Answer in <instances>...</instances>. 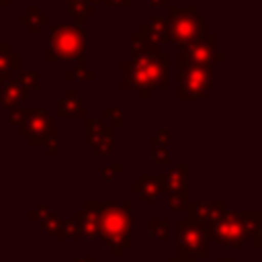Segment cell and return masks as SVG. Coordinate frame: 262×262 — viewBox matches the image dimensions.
Listing matches in <instances>:
<instances>
[{
  "instance_id": "6da1fadb",
  "label": "cell",
  "mask_w": 262,
  "mask_h": 262,
  "mask_svg": "<svg viewBox=\"0 0 262 262\" xmlns=\"http://www.w3.org/2000/svg\"><path fill=\"white\" fill-rule=\"evenodd\" d=\"M131 61L123 63L125 82L123 88H135L143 98L151 88H168V53L160 51V45L135 33L131 39Z\"/></svg>"
},
{
  "instance_id": "7a4b0ae2",
  "label": "cell",
  "mask_w": 262,
  "mask_h": 262,
  "mask_svg": "<svg viewBox=\"0 0 262 262\" xmlns=\"http://www.w3.org/2000/svg\"><path fill=\"white\" fill-rule=\"evenodd\" d=\"M96 205V233L113 250L115 256H121L131 248V203H113L100 201Z\"/></svg>"
},
{
  "instance_id": "3957f363",
  "label": "cell",
  "mask_w": 262,
  "mask_h": 262,
  "mask_svg": "<svg viewBox=\"0 0 262 262\" xmlns=\"http://www.w3.org/2000/svg\"><path fill=\"white\" fill-rule=\"evenodd\" d=\"M86 53V35L82 27L76 25H57L49 31L47 41V59H78L84 61Z\"/></svg>"
},
{
  "instance_id": "277c9868",
  "label": "cell",
  "mask_w": 262,
  "mask_h": 262,
  "mask_svg": "<svg viewBox=\"0 0 262 262\" xmlns=\"http://www.w3.org/2000/svg\"><path fill=\"white\" fill-rule=\"evenodd\" d=\"M168 12H170V18H168L170 37L174 43H178L180 49L188 47L190 43L199 41L205 35V20L199 14L196 6L180 8V6L168 4Z\"/></svg>"
},
{
  "instance_id": "5b68a950",
  "label": "cell",
  "mask_w": 262,
  "mask_h": 262,
  "mask_svg": "<svg viewBox=\"0 0 262 262\" xmlns=\"http://www.w3.org/2000/svg\"><path fill=\"white\" fill-rule=\"evenodd\" d=\"M207 235L217 246H233L242 248L246 235V213L239 211H223L215 219L207 221Z\"/></svg>"
},
{
  "instance_id": "8992f818",
  "label": "cell",
  "mask_w": 262,
  "mask_h": 262,
  "mask_svg": "<svg viewBox=\"0 0 262 262\" xmlns=\"http://www.w3.org/2000/svg\"><path fill=\"white\" fill-rule=\"evenodd\" d=\"M213 82V66L188 63L178 57V98H205Z\"/></svg>"
},
{
  "instance_id": "52a82bcc",
  "label": "cell",
  "mask_w": 262,
  "mask_h": 262,
  "mask_svg": "<svg viewBox=\"0 0 262 262\" xmlns=\"http://www.w3.org/2000/svg\"><path fill=\"white\" fill-rule=\"evenodd\" d=\"M20 137H27L31 145H45L47 149L51 147V154H55L53 119L43 108H29V115L20 125Z\"/></svg>"
},
{
  "instance_id": "ba28073f",
  "label": "cell",
  "mask_w": 262,
  "mask_h": 262,
  "mask_svg": "<svg viewBox=\"0 0 262 262\" xmlns=\"http://www.w3.org/2000/svg\"><path fill=\"white\" fill-rule=\"evenodd\" d=\"M178 256L180 258H205V225L196 221H178Z\"/></svg>"
},
{
  "instance_id": "9c48e42d",
  "label": "cell",
  "mask_w": 262,
  "mask_h": 262,
  "mask_svg": "<svg viewBox=\"0 0 262 262\" xmlns=\"http://www.w3.org/2000/svg\"><path fill=\"white\" fill-rule=\"evenodd\" d=\"M178 57L188 63H199V66H213L215 61H223V53H217L215 35H211V33H205L199 41L184 47L178 53Z\"/></svg>"
},
{
  "instance_id": "30bf717a",
  "label": "cell",
  "mask_w": 262,
  "mask_h": 262,
  "mask_svg": "<svg viewBox=\"0 0 262 262\" xmlns=\"http://www.w3.org/2000/svg\"><path fill=\"white\" fill-rule=\"evenodd\" d=\"M86 131H88V143L96 154H111L113 147V129L100 123L98 119L88 117L86 119Z\"/></svg>"
},
{
  "instance_id": "8fae6325",
  "label": "cell",
  "mask_w": 262,
  "mask_h": 262,
  "mask_svg": "<svg viewBox=\"0 0 262 262\" xmlns=\"http://www.w3.org/2000/svg\"><path fill=\"white\" fill-rule=\"evenodd\" d=\"M225 211V205L221 201L217 203H205V201H190L186 203V213H188V221H196V223H207L209 219H215L217 215H221Z\"/></svg>"
},
{
  "instance_id": "7c38bea8",
  "label": "cell",
  "mask_w": 262,
  "mask_h": 262,
  "mask_svg": "<svg viewBox=\"0 0 262 262\" xmlns=\"http://www.w3.org/2000/svg\"><path fill=\"white\" fill-rule=\"evenodd\" d=\"M143 37H147L149 41L154 43H172V37H170V27H168V20L160 14H154L149 16V23L141 25V31H139Z\"/></svg>"
},
{
  "instance_id": "4fadbf2b",
  "label": "cell",
  "mask_w": 262,
  "mask_h": 262,
  "mask_svg": "<svg viewBox=\"0 0 262 262\" xmlns=\"http://www.w3.org/2000/svg\"><path fill=\"white\" fill-rule=\"evenodd\" d=\"M133 190L139 192L143 201H160V196H162V192H164L162 176L141 174V178L133 184Z\"/></svg>"
},
{
  "instance_id": "5bb4252c",
  "label": "cell",
  "mask_w": 262,
  "mask_h": 262,
  "mask_svg": "<svg viewBox=\"0 0 262 262\" xmlns=\"http://www.w3.org/2000/svg\"><path fill=\"white\" fill-rule=\"evenodd\" d=\"M164 190L168 194H186V166H174L162 176Z\"/></svg>"
},
{
  "instance_id": "9a60e30c",
  "label": "cell",
  "mask_w": 262,
  "mask_h": 262,
  "mask_svg": "<svg viewBox=\"0 0 262 262\" xmlns=\"http://www.w3.org/2000/svg\"><path fill=\"white\" fill-rule=\"evenodd\" d=\"M74 217H76V221L80 225L82 235H86V237H98V233H96V205L92 201H88L84 205V209L78 211Z\"/></svg>"
},
{
  "instance_id": "2e32d148",
  "label": "cell",
  "mask_w": 262,
  "mask_h": 262,
  "mask_svg": "<svg viewBox=\"0 0 262 262\" xmlns=\"http://www.w3.org/2000/svg\"><path fill=\"white\" fill-rule=\"evenodd\" d=\"M57 115L59 117H84L86 115L84 102H82V98H78L76 90H68L66 92V96L57 104Z\"/></svg>"
},
{
  "instance_id": "e0dca14e",
  "label": "cell",
  "mask_w": 262,
  "mask_h": 262,
  "mask_svg": "<svg viewBox=\"0 0 262 262\" xmlns=\"http://www.w3.org/2000/svg\"><path fill=\"white\" fill-rule=\"evenodd\" d=\"M20 68V55L10 51L8 43H0V80L6 82L12 72Z\"/></svg>"
},
{
  "instance_id": "ac0fdd59",
  "label": "cell",
  "mask_w": 262,
  "mask_h": 262,
  "mask_svg": "<svg viewBox=\"0 0 262 262\" xmlns=\"http://www.w3.org/2000/svg\"><path fill=\"white\" fill-rule=\"evenodd\" d=\"M27 90L18 84V82H12V80H6L4 86H2V104L6 108H14L23 102Z\"/></svg>"
},
{
  "instance_id": "d6986e66",
  "label": "cell",
  "mask_w": 262,
  "mask_h": 262,
  "mask_svg": "<svg viewBox=\"0 0 262 262\" xmlns=\"http://www.w3.org/2000/svg\"><path fill=\"white\" fill-rule=\"evenodd\" d=\"M20 23L27 25L29 33H39L43 27H47V16L37 6H29V12L20 14Z\"/></svg>"
},
{
  "instance_id": "ffe728a7",
  "label": "cell",
  "mask_w": 262,
  "mask_h": 262,
  "mask_svg": "<svg viewBox=\"0 0 262 262\" xmlns=\"http://www.w3.org/2000/svg\"><path fill=\"white\" fill-rule=\"evenodd\" d=\"M94 12V4L90 2H72L70 4V14L74 16L76 25H84V20Z\"/></svg>"
},
{
  "instance_id": "44dd1931",
  "label": "cell",
  "mask_w": 262,
  "mask_h": 262,
  "mask_svg": "<svg viewBox=\"0 0 262 262\" xmlns=\"http://www.w3.org/2000/svg\"><path fill=\"white\" fill-rule=\"evenodd\" d=\"M43 229L49 233V235H55V237H63V221H59L53 213H49L43 221Z\"/></svg>"
},
{
  "instance_id": "7402d4cb",
  "label": "cell",
  "mask_w": 262,
  "mask_h": 262,
  "mask_svg": "<svg viewBox=\"0 0 262 262\" xmlns=\"http://www.w3.org/2000/svg\"><path fill=\"white\" fill-rule=\"evenodd\" d=\"M168 221H164V219H154L151 223H149V235L154 237V239H166L168 237Z\"/></svg>"
},
{
  "instance_id": "603a6c76",
  "label": "cell",
  "mask_w": 262,
  "mask_h": 262,
  "mask_svg": "<svg viewBox=\"0 0 262 262\" xmlns=\"http://www.w3.org/2000/svg\"><path fill=\"white\" fill-rule=\"evenodd\" d=\"M37 78H39L37 72H23L20 78H18V84H20L25 90H37V88H39Z\"/></svg>"
},
{
  "instance_id": "cb8c5ba5",
  "label": "cell",
  "mask_w": 262,
  "mask_h": 262,
  "mask_svg": "<svg viewBox=\"0 0 262 262\" xmlns=\"http://www.w3.org/2000/svg\"><path fill=\"white\" fill-rule=\"evenodd\" d=\"M66 78L68 80H92L94 78V74L90 72V70H86L84 66H78V68H74V70H70L68 74H66Z\"/></svg>"
},
{
  "instance_id": "d4e9b609",
  "label": "cell",
  "mask_w": 262,
  "mask_h": 262,
  "mask_svg": "<svg viewBox=\"0 0 262 262\" xmlns=\"http://www.w3.org/2000/svg\"><path fill=\"white\" fill-rule=\"evenodd\" d=\"M80 235H82V231H80V225H78L76 217L63 223V237H70V239H74V237H80Z\"/></svg>"
},
{
  "instance_id": "484cf974",
  "label": "cell",
  "mask_w": 262,
  "mask_h": 262,
  "mask_svg": "<svg viewBox=\"0 0 262 262\" xmlns=\"http://www.w3.org/2000/svg\"><path fill=\"white\" fill-rule=\"evenodd\" d=\"M27 115H29V108H23V106L10 108V125H18V127H20V125L25 123Z\"/></svg>"
},
{
  "instance_id": "4316f807",
  "label": "cell",
  "mask_w": 262,
  "mask_h": 262,
  "mask_svg": "<svg viewBox=\"0 0 262 262\" xmlns=\"http://www.w3.org/2000/svg\"><path fill=\"white\" fill-rule=\"evenodd\" d=\"M186 203H188L186 194H168V207H170V209H174V211L184 209V207H186Z\"/></svg>"
},
{
  "instance_id": "83f0119b",
  "label": "cell",
  "mask_w": 262,
  "mask_h": 262,
  "mask_svg": "<svg viewBox=\"0 0 262 262\" xmlns=\"http://www.w3.org/2000/svg\"><path fill=\"white\" fill-rule=\"evenodd\" d=\"M151 160L156 164H166L168 162V151L164 145H158V147H151Z\"/></svg>"
},
{
  "instance_id": "f1b7e54d",
  "label": "cell",
  "mask_w": 262,
  "mask_h": 262,
  "mask_svg": "<svg viewBox=\"0 0 262 262\" xmlns=\"http://www.w3.org/2000/svg\"><path fill=\"white\" fill-rule=\"evenodd\" d=\"M104 117L111 119L117 127L123 125V119H121V111H119V108H111V106H106V108H104Z\"/></svg>"
},
{
  "instance_id": "f546056e",
  "label": "cell",
  "mask_w": 262,
  "mask_h": 262,
  "mask_svg": "<svg viewBox=\"0 0 262 262\" xmlns=\"http://www.w3.org/2000/svg\"><path fill=\"white\" fill-rule=\"evenodd\" d=\"M49 213H51V211H49V207H47V205H39L35 211H31V219H39V221H43Z\"/></svg>"
},
{
  "instance_id": "4dcf8cb0",
  "label": "cell",
  "mask_w": 262,
  "mask_h": 262,
  "mask_svg": "<svg viewBox=\"0 0 262 262\" xmlns=\"http://www.w3.org/2000/svg\"><path fill=\"white\" fill-rule=\"evenodd\" d=\"M166 143H168V131H164V129L158 135L151 137V147H158V145H164L166 147Z\"/></svg>"
},
{
  "instance_id": "1f68e13d",
  "label": "cell",
  "mask_w": 262,
  "mask_h": 262,
  "mask_svg": "<svg viewBox=\"0 0 262 262\" xmlns=\"http://www.w3.org/2000/svg\"><path fill=\"white\" fill-rule=\"evenodd\" d=\"M121 170H123L121 166H106V168L102 170V178H104V180H111V176H113V174H121Z\"/></svg>"
},
{
  "instance_id": "d6a6232c",
  "label": "cell",
  "mask_w": 262,
  "mask_h": 262,
  "mask_svg": "<svg viewBox=\"0 0 262 262\" xmlns=\"http://www.w3.org/2000/svg\"><path fill=\"white\" fill-rule=\"evenodd\" d=\"M106 6H129L131 0H102Z\"/></svg>"
},
{
  "instance_id": "836d02e7",
  "label": "cell",
  "mask_w": 262,
  "mask_h": 262,
  "mask_svg": "<svg viewBox=\"0 0 262 262\" xmlns=\"http://www.w3.org/2000/svg\"><path fill=\"white\" fill-rule=\"evenodd\" d=\"M154 6H168L170 4V0H149Z\"/></svg>"
},
{
  "instance_id": "e575fe53",
  "label": "cell",
  "mask_w": 262,
  "mask_h": 262,
  "mask_svg": "<svg viewBox=\"0 0 262 262\" xmlns=\"http://www.w3.org/2000/svg\"><path fill=\"white\" fill-rule=\"evenodd\" d=\"M170 262H196V260H194V258H180V256H178V258H172Z\"/></svg>"
},
{
  "instance_id": "d590c367",
  "label": "cell",
  "mask_w": 262,
  "mask_h": 262,
  "mask_svg": "<svg viewBox=\"0 0 262 262\" xmlns=\"http://www.w3.org/2000/svg\"><path fill=\"white\" fill-rule=\"evenodd\" d=\"M76 262H94V258L92 256H84V258H78Z\"/></svg>"
},
{
  "instance_id": "8d00e7d4",
  "label": "cell",
  "mask_w": 262,
  "mask_h": 262,
  "mask_svg": "<svg viewBox=\"0 0 262 262\" xmlns=\"http://www.w3.org/2000/svg\"><path fill=\"white\" fill-rule=\"evenodd\" d=\"M219 262H235L233 258H223V260H219Z\"/></svg>"
},
{
  "instance_id": "74e56055",
  "label": "cell",
  "mask_w": 262,
  "mask_h": 262,
  "mask_svg": "<svg viewBox=\"0 0 262 262\" xmlns=\"http://www.w3.org/2000/svg\"><path fill=\"white\" fill-rule=\"evenodd\" d=\"M10 2H6V0H0V6H8Z\"/></svg>"
},
{
  "instance_id": "f35d334b",
  "label": "cell",
  "mask_w": 262,
  "mask_h": 262,
  "mask_svg": "<svg viewBox=\"0 0 262 262\" xmlns=\"http://www.w3.org/2000/svg\"><path fill=\"white\" fill-rule=\"evenodd\" d=\"M68 2L72 4V2H88V0H68Z\"/></svg>"
},
{
  "instance_id": "ab89813d",
  "label": "cell",
  "mask_w": 262,
  "mask_h": 262,
  "mask_svg": "<svg viewBox=\"0 0 262 262\" xmlns=\"http://www.w3.org/2000/svg\"><path fill=\"white\" fill-rule=\"evenodd\" d=\"M88 2H90V4H96V2H100V0H88Z\"/></svg>"
},
{
  "instance_id": "60d3db41",
  "label": "cell",
  "mask_w": 262,
  "mask_h": 262,
  "mask_svg": "<svg viewBox=\"0 0 262 262\" xmlns=\"http://www.w3.org/2000/svg\"><path fill=\"white\" fill-rule=\"evenodd\" d=\"M6 2H10V0H6Z\"/></svg>"
}]
</instances>
